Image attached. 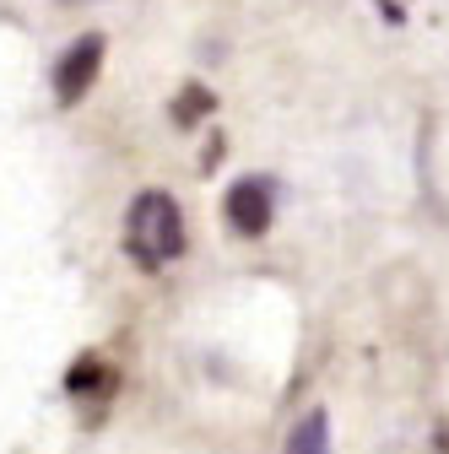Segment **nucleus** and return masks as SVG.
<instances>
[{
    "label": "nucleus",
    "instance_id": "obj_2",
    "mask_svg": "<svg viewBox=\"0 0 449 454\" xmlns=\"http://www.w3.org/2000/svg\"><path fill=\"white\" fill-rule=\"evenodd\" d=\"M98 71H103V33H82L60 54V66H54V98H60V103H82L87 87L98 82Z\"/></svg>",
    "mask_w": 449,
    "mask_h": 454
},
{
    "label": "nucleus",
    "instance_id": "obj_3",
    "mask_svg": "<svg viewBox=\"0 0 449 454\" xmlns=\"http://www.w3.org/2000/svg\"><path fill=\"white\" fill-rule=\"evenodd\" d=\"M222 211H228V227L244 239H260L271 227V184L265 179H239L228 190V200H222Z\"/></svg>",
    "mask_w": 449,
    "mask_h": 454
},
{
    "label": "nucleus",
    "instance_id": "obj_4",
    "mask_svg": "<svg viewBox=\"0 0 449 454\" xmlns=\"http://www.w3.org/2000/svg\"><path fill=\"white\" fill-rule=\"evenodd\" d=\"M288 454H330V417H325V411H309V417L293 427Z\"/></svg>",
    "mask_w": 449,
    "mask_h": 454
},
{
    "label": "nucleus",
    "instance_id": "obj_5",
    "mask_svg": "<svg viewBox=\"0 0 449 454\" xmlns=\"http://www.w3.org/2000/svg\"><path fill=\"white\" fill-rule=\"evenodd\" d=\"M211 108V98H206V87H190L185 92V103H179V125H190V120H201V114Z\"/></svg>",
    "mask_w": 449,
    "mask_h": 454
},
{
    "label": "nucleus",
    "instance_id": "obj_1",
    "mask_svg": "<svg viewBox=\"0 0 449 454\" xmlns=\"http://www.w3.org/2000/svg\"><path fill=\"white\" fill-rule=\"evenodd\" d=\"M125 249H130L136 265H146V270L179 260V254H185V216H179V200L162 195V190L136 195V206H130V216H125Z\"/></svg>",
    "mask_w": 449,
    "mask_h": 454
}]
</instances>
